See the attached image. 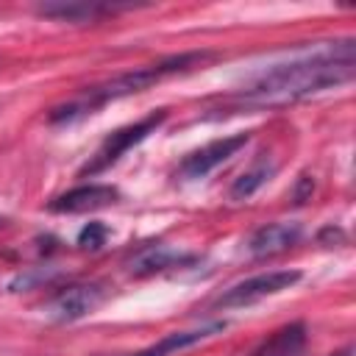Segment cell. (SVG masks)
<instances>
[{
	"mask_svg": "<svg viewBox=\"0 0 356 356\" xmlns=\"http://www.w3.org/2000/svg\"><path fill=\"white\" fill-rule=\"evenodd\" d=\"M353 72H356L353 39L328 42L303 56H295L289 61L261 70L242 86V92L236 95V103L245 108L289 106L317 92L348 83Z\"/></svg>",
	"mask_w": 356,
	"mask_h": 356,
	"instance_id": "6da1fadb",
	"label": "cell"
},
{
	"mask_svg": "<svg viewBox=\"0 0 356 356\" xmlns=\"http://www.w3.org/2000/svg\"><path fill=\"white\" fill-rule=\"evenodd\" d=\"M206 58V53H181V56H172L167 61H159V64H147V67H136L131 72H122V75H114L103 83H95L89 89H83L81 95H75L72 100L56 106L50 111V122H72V120H81L86 114H95L97 108H103L106 103H114L120 97H128V95H136V92H145L150 89L153 83L175 75V72H186L192 70L195 64H200Z\"/></svg>",
	"mask_w": 356,
	"mask_h": 356,
	"instance_id": "7a4b0ae2",
	"label": "cell"
},
{
	"mask_svg": "<svg viewBox=\"0 0 356 356\" xmlns=\"http://www.w3.org/2000/svg\"><path fill=\"white\" fill-rule=\"evenodd\" d=\"M106 236H108V228H106L103 222H89V225H83V231L78 234V245L86 248V250H97V248H103Z\"/></svg>",
	"mask_w": 356,
	"mask_h": 356,
	"instance_id": "5bb4252c",
	"label": "cell"
},
{
	"mask_svg": "<svg viewBox=\"0 0 356 356\" xmlns=\"http://www.w3.org/2000/svg\"><path fill=\"white\" fill-rule=\"evenodd\" d=\"M300 281V273L298 270H273V273H261V275H253V278H245L234 286H228L217 300H214V309H242V306H250L256 300H264L270 295H278L289 286H295Z\"/></svg>",
	"mask_w": 356,
	"mask_h": 356,
	"instance_id": "277c9868",
	"label": "cell"
},
{
	"mask_svg": "<svg viewBox=\"0 0 356 356\" xmlns=\"http://www.w3.org/2000/svg\"><path fill=\"white\" fill-rule=\"evenodd\" d=\"M331 356H350V350L345 348V350H339V353H331Z\"/></svg>",
	"mask_w": 356,
	"mask_h": 356,
	"instance_id": "9a60e30c",
	"label": "cell"
},
{
	"mask_svg": "<svg viewBox=\"0 0 356 356\" xmlns=\"http://www.w3.org/2000/svg\"><path fill=\"white\" fill-rule=\"evenodd\" d=\"M178 261H184V256L178 250H172L167 245H150L131 259L128 270H131V275H153V273H161Z\"/></svg>",
	"mask_w": 356,
	"mask_h": 356,
	"instance_id": "4fadbf2b",
	"label": "cell"
},
{
	"mask_svg": "<svg viewBox=\"0 0 356 356\" xmlns=\"http://www.w3.org/2000/svg\"><path fill=\"white\" fill-rule=\"evenodd\" d=\"M273 172H275V161H273V159H256V161L231 184L228 197H231L234 203H242V200L253 197V195L273 178Z\"/></svg>",
	"mask_w": 356,
	"mask_h": 356,
	"instance_id": "7c38bea8",
	"label": "cell"
},
{
	"mask_svg": "<svg viewBox=\"0 0 356 356\" xmlns=\"http://www.w3.org/2000/svg\"><path fill=\"white\" fill-rule=\"evenodd\" d=\"M300 234H303L300 222H270V225H261V228L248 239V250H250L256 259L275 256V253L292 248V245L300 239Z\"/></svg>",
	"mask_w": 356,
	"mask_h": 356,
	"instance_id": "9c48e42d",
	"label": "cell"
},
{
	"mask_svg": "<svg viewBox=\"0 0 356 356\" xmlns=\"http://www.w3.org/2000/svg\"><path fill=\"white\" fill-rule=\"evenodd\" d=\"M106 289L100 284H75L70 289H64L61 295H56L47 306V317L56 323H72L81 320L86 314H92L100 303H103Z\"/></svg>",
	"mask_w": 356,
	"mask_h": 356,
	"instance_id": "8992f818",
	"label": "cell"
},
{
	"mask_svg": "<svg viewBox=\"0 0 356 356\" xmlns=\"http://www.w3.org/2000/svg\"><path fill=\"white\" fill-rule=\"evenodd\" d=\"M306 348V325L289 323L273 331L250 356H300Z\"/></svg>",
	"mask_w": 356,
	"mask_h": 356,
	"instance_id": "30bf717a",
	"label": "cell"
},
{
	"mask_svg": "<svg viewBox=\"0 0 356 356\" xmlns=\"http://www.w3.org/2000/svg\"><path fill=\"white\" fill-rule=\"evenodd\" d=\"M120 197L117 186L108 184H89V186H75L64 195H58L50 203V211L56 214H81V211H95L103 206H111Z\"/></svg>",
	"mask_w": 356,
	"mask_h": 356,
	"instance_id": "ba28073f",
	"label": "cell"
},
{
	"mask_svg": "<svg viewBox=\"0 0 356 356\" xmlns=\"http://www.w3.org/2000/svg\"><path fill=\"white\" fill-rule=\"evenodd\" d=\"M125 8H134V3H81V0H53V3H42L36 6V14L39 17H47V19H58V22H95L100 17H108V14H117V11H125Z\"/></svg>",
	"mask_w": 356,
	"mask_h": 356,
	"instance_id": "52a82bcc",
	"label": "cell"
},
{
	"mask_svg": "<svg viewBox=\"0 0 356 356\" xmlns=\"http://www.w3.org/2000/svg\"><path fill=\"white\" fill-rule=\"evenodd\" d=\"M0 225H3V220H0Z\"/></svg>",
	"mask_w": 356,
	"mask_h": 356,
	"instance_id": "2e32d148",
	"label": "cell"
},
{
	"mask_svg": "<svg viewBox=\"0 0 356 356\" xmlns=\"http://www.w3.org/2000/svg\"><path fill=\"white\" fill-rule=\"evenodd\" d=\"M248 139H250V134H234V136H222V139H214V142L203 145L200 150L189 153L181 161V175L184 178H203V175H209L214 167H220L222 161L236 156L248 145Z\"/></svg>",
	"mask_w": 356,
	"mask_h": 356,
	"instance_id": "5b68a950",
	"label": "cell"
},
{
	"mask_svg": "<svg viewBox=\"0 0 356 356\" xmlns=\"http://www.w3.org/2000/svg\"><path fill=\"white\" fill-rule=\"evenodd\" d=\"M225 328V323H211V325H203V328H195V331H172L167 337H161L156 345H150L147 350H139V353H131V356H170L175 350H184V348H192L214 334H220Z\"/></svg>",
	"mask_w": 356,
	"mask_h": 356,
	"instance_id": "8fae6325",
	"label": "cell"
},
{
	"mask_svg": "<svg viewBox=\"0 0 356 356\" xmlns=\"http://www.w3.org/2000/svg\"><path fill=\"white\" fill-rule=\"evenodd\" d=\"M164 117H167V111H153V114L136 120L134 125H125V128L108 134V136L100 142V147L95 150V156L81 167V175H97V172H103L106 167L117 164L134 145L145 142V139L164 122Z\"/></svg>",
	"mask_w": 356,
	"mask_h": 356,
	"instance_id": "3957f363",
	"label": "cell"
}]
</instances>
